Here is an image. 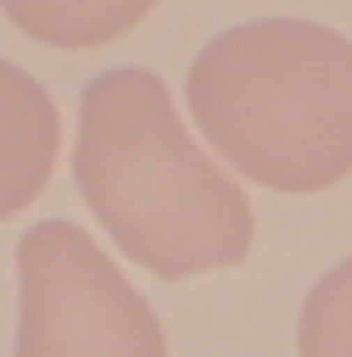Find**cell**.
Segmentation results:
<instances>
[{"label": "cell", "instance_id": "obj_1", "mask_svg": "<svg viewBox=\"0 0 352 357\" xmlns=\"http://www.w3.org/2000/svg\"><path fill=\"white\" fill-rule=\"evenodd\" d=\"M75 185L107 237L167 283L232 269L255 246L246 190L190 139L171 89L144 66L84 84Z\"/></svg>", "mask_w": 352, "mask_h": 357}, {"label": "cell", "instance_id": "obj_2", "mask_svg": "<svg viewBox=\"0 0 352 357\" xmlns=\"http://www.w3.org/2000/svg\"><path fill=\"white\" fill-rule=\"evenodd\" d=\"M185 107L227 167L278 195L352 176V38L315 19H246L199 47Z\"/></svg>", "mask_w": 352, "mask_h": 357}, {"label": "cell", "instance_id": "obj_3", "mask_svg": "<svg viewBox=\"0 0 352 357\" xmlns=\"http://www.w3.org/2000/svg\"><path fill=\"white\" fill-rule=\"evenodd\" d=\"M14 260V357H167V334L148 297L79 223H33Z\"/></svg>", "mask_w": 352, "mask_h": 357}, {"label": "cell", "instance_id": "obj_4", "mask_svg": "<svg viewBox=\"0 0 352 357\" xmlns=\"http://www.w3.org/2000/svg\"><path fill=\"white\" fill-rule=\"evenodd\" d=\"M61 153V112L28 70L0 56V223L47 190Z\"/></svg>", "mask_w": 352, "mask_h": 357}, {"label": "cell", "instance_id": "obj_5", "mask_svg": "<svg viewBox=\"0 0 352 357\" xmlns=\"http://www.w3.org/2000/svg\"><path fill=\"white\" fill-rule=\"evenodd\" d=\"M158 0H0V10L24 38L61 52H98L125 38Z\"/></svg>", "mask_w": 352, "mask_h": 357}, {"label": "cell", "instance_id": "obj_6", "mask_svg": "<svg viewBox=\"0 0 352 357\" xmlns=\"http://www.w3.org/2000/svg\"><path fill=\"white\" fill-rule=\"evenodd\" d=\"M301 357H352V255L311 283L297 316Z\"/></svg>", "mask_w": 352, "mask_h": 357}]
</instances>
